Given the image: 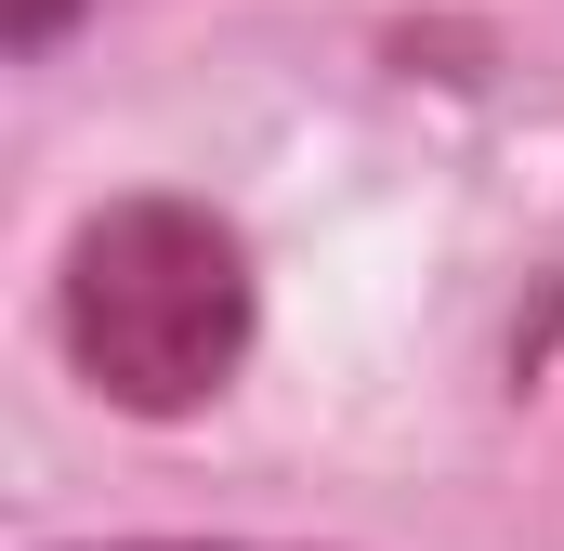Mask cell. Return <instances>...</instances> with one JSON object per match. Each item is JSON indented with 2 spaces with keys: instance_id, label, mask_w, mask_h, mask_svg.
Returning a JSON list of instances; mask_svg holds the SVG:
<instances>
[{
  "instance_id": "cell-3",
  "label": "cell",
  "mask_w": 564,
  "mask_h": 551,
  "mask_svg": "<svg viewBox=\"0 0 564 551\" xmlns=\"http://www.w3.org/2000/svg\"><path fill=\"white\" fill-rule=\"evenodd\" d=\"M93 551H250V539H93Z\"/></svg>"
},
{
  "instance_id": "cell-2",
  "label": "cell",
  "mask_w": 564,
  "mask_h": 551,
  "mask_svg": "<svg viewBox=\"0 0 564 551\" xmlns=\"http://www.w3.org/2000/svg\"><path fill=\"white\" fill-rule=\"evenodd\" d=\"M79 13H93V0H0V53H13V66H40Z\"/></svg>"
},
{
  "instance_id": "cell-1",
  "label": "cell",
  "mask_w": 564,
  "mask_h": 551,
  "mask_svg": "<svg viewBox=\"0 0 564 551\" xmlns=\"http://www.w3.org/2000/svg\"><path fill=\"white\" fill-rule=\"evenodd\" d=\"M53 342H66V368H79L119 420H197L210 395H237V368H250V342H263L250 237H237L210 197H184V184L106 197V210L66 237Z\"/></svg>"
}]
</instances>
